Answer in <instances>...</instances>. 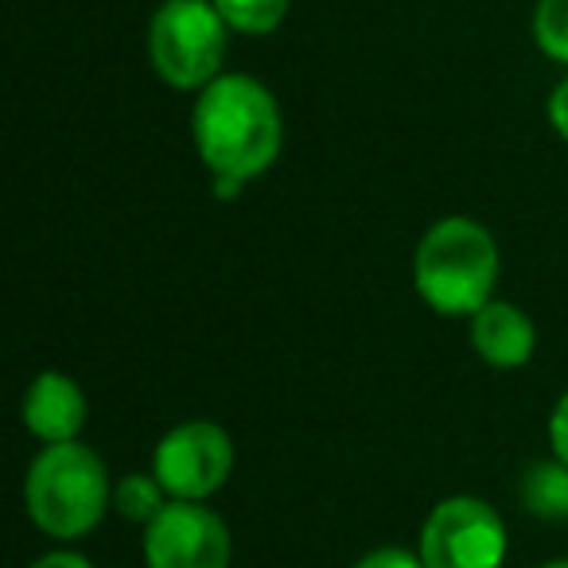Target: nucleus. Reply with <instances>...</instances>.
Returning <instances> with one entry per match:
<instances>
[{
	"label": "nucleus",
	"instance_id": "f257e3e1",
	"mask_svg": "<svg viewBox=\"0 0 568 568\" xmlns=\"http://www.w3.org/2000/svg\"><path fill=\"white\" fill-rule=\"evenodd\" d=\"M191 141L211 180L253 183L276 164L284 149L281 102L250 74H219L195 94Z\"/></svg>",
	"mask_w": 568,
	"mask_h": 568
},
{
	"label": "nucleus",
	"instance_id": "f03ea898",
	"mask_svg": "<svg viewBox=\"0 0 568 568\" xmlns=\"http://www.w3.org/2000/svg\"><path fill=\"white\" fill-rule=\"evenodd\" d=\"M503 253L479 219L448 214L420 234L413 253V288L436 316L471 320L487 301H495Z\"/></svg>",
	"mask_w": 568,
	"mask_h": 568
},
{
	"label": "nucleus",
	"instance_id": "7ed1b4c3",
	"mask_svg": "<svg viewBox=\"0 0 568 568\" xmlns=\"http://www.w3.org/2000/svg\"><path fill=\"white\" fill-rule=\"evenodd\" d=\"M24 510L51 541H79L94 534L113 510V479L90 444H43L24 475Z\"/></svg>",
	"mask_w": 568,
	"mask_h": 568
},
{
	"label": "nucleus",
	"instance_id": "20e7f679",
	"mask_svg": "<svg viewBox=\"0 0 568 568\" xmlns=\"http://www.w3.org/2000/svg\"><path fill=\"white\" fill-rule=\"evenodd\" d=\"M230 28L214 0H164L149 20V67L164 87L199 94L222 74Z\"/></svg>",
	"mask_w": 568,
	"mask_h": 568
},
{
	"label": "nucleus",
	"instance_id": "39448f33",
	"mask_svg": "<svg viewBox=\"0 0 568 568\" xmlns=\"http://www.w3.org/2000/svg\"><path fill=\"white\" fill-rule=\"evenodd\" d=\"M506 549V521L475 495L440 498L417 537V557L425 568H503Z\"/></svg>",
	"mask_w": 568,
	"mask_h": 568
},
{
	"label": "nucleus",
	"instance_id": "423d86ee",
	"mask_svg": "<svg viewBox=\"0 0 568 568\" xmlns=\"http://www.w3.org/2000/svg\"><path fill=\"white\" fill-rule=\"evenodd\" d=\"M230 471H234V440L226 428L203 417L172 425L152 452V475L168 490V498L183 503H206L219 495Z\"/></svg>",
	"mask_w": 568,
	"mask_h": 568
},
{
	"label": "nucleus",
	"instance_id": "0eeeda50",
	"mask_svg": "<svg viewBox=\"0 0 568 568\" xmlns=\"http://www.w3.org/2000/svg\"><path fill=\"white\" fill-rule=\"evenodd\" d=\"M144 568H230L234 537L206 503L172 498L141 534Z\"/></svg>",
	"mask_w": 568,
	"mask_h": 568
},
{
	"label": "nucleus",
	"instance_id": "6e6552de",
	"mask_svg": "<svg viewBox=\"0 0 568 568\" xmlns=\"http://www.w3.org/2000/svg\"><path fill=\"white\" fill-rule=\"evenodd\" d=\"M20 417H24V428L40 444H67V440H79L82 428H87L90 402L71 374L43 371L24 389Z\"/></svg>",
	"mask_w": 568,
	"mask_h": 568
},
{
	"label": "nucleus",
	"instance_id": "1a4fd4ad",
	"mask_svg": "<svg viewBox=\"0 0 568 568\" xmlns=\"http://www.w3.org/2000/svg\"><path fill=\"white\" fill-rule=\"evenodd\" d=\"M471 347L490 371H521L537 351V327L518 304L487 301L471 316Z\"/></svg>",
	"mask_w": 568,
	"mask_h": 568
},
{
	"label": "nucleus",
	"instance_id": "9d476101",
	"mask_svg": "<svg viewBox=\"0 0 568 568\" xmlns=\"http://www.w3.org/2000/svg\"><path fill=\"white\" fill-rule=\"evenodd\" d=\"M518 498L534 518L565 521L568 518V464H560L557 456L529 464L518 483Z\"/></svg>",
	"mask_w": 568,
	"mask_h": 568
},
{
	"label": "nucleus",
	"instance_id": "9b49d317",
	"mask_svg": "<svg viewBox=\"0 0 568 568\" xmlns=\"http://www.w3.org/2000/svg\"><path fill=\"white\" fill-rule=\"evenodd\" d=\"M168 503H172V498H168V490L160 487V479L152 471H133L113 483V510L141 529L149 526Z\"/></svg>",
	"mask_w": 568,
	"mask_h": 568
},
{
	"label": "nucleus",
	"instance_id": "f8f14e48",
	"mask_svg": "<svg viewBox=\"0 0 568 568\" xmlns=\"http://www.w3.org/2000/svg\"><path fill=\"white\" fill-rule=\"evenodd\" d=\"M219 17L237 36H273L288 17V0H214Z\"/></svg>",
	"mask_w": 568,
	"mask_h": 568
},
{
	"label": "nucleus",
	"instance_id": "ddd939ff",
	"mask_svg": "<svg viewBox=\"0 0 568 568\" xmlns=\"http://www.w3.org/2000/svg\"><path fill=\"white\" fill-rule=\"evenodd\" d=\"M534 43L545 59L568 67V0H537Z\"/></svg>",
	"mask_w": 568,
	"mask_h": 568
},
{
	"label": "nucleus",
	"instance_id": "4468645a",
	"mask_svg": "<svg viewBox=\"0 0 568 568\" xmlns=\"http://www.w3.org/2000/svg\"><path fill=\"white\" fill-rule=\"evenodd\" d=\"M355 568H425L417 552L402 549V545H382V549H371L366 557H358Z\"/></svg>",
	"mask_w": 568,
	"mask_h": 568
},
{
	"label": "nucleus",
	"instance_id": "2eb2a0df",
	"mask_svg": "<svg viewBox=\"0 0 568 568\" xmlns=\"http://www.w3.org/2000/svg\"><path fill=\"white\" fill-rule=\"evenodd\" d=\"M549 448L560 464H568V389L557 397V405L549 413Z\"/></svg>",
	"mask_w": 568,
	"mask_h": 568
},
{
	"label": "nucleus",
	"instance_id": "dca6fc26",
	"mask_svg": "<svg viewBox=\"0 0 568 568\" xmlns=\"http://www.w3.org/2000/svg\"><path fill=\"white\" fill-rule=\"evenodd\" d=\"M545 118H549V129L568 144V74L552 87L549 102H545Z\"/></svg>",
	"mask_w": 568,
	"mask_h": 568
},
{
	"label": "nucleus",
	"instance_id": "f3484780",
	"mask_svg": "<svg viewBox=\"0 0 568 568\" xmlns=\"http://www.w3.org/2000/svg\"><path fill=\"white\" fill-rule=\"evenodd\" d=\"M28 568H94V560L74 549H51V552H43L40 560H32Z\"/></svg>",
	"mask_w": 568,
	"mask_h": 568
},
{
	"label": "nucleus",
	"instance_id": "a211bd4d",
	"mask_svg": "<svg viewBox=\"0 0 568 568\" xmlns=\"http://www.w3.org/2000/svg\"><path fill=\"white\" fill-rule=\"evenodd\" d=\"M541 568H568V557H557V560H545Z\"/></svg>",
	"mask_w": 568,
	"mask_h": 568
}]
</instances>
